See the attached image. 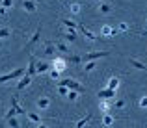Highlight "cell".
I'll return each instance as SVG.
<instances>
[{
	"label": "cell",
	"mask_w": 147,
	"mask_h": 128,
	"mask_svg": "<svg viewBox=\"0 0 147 128\" xmlns=\"http://www.w3.org/2000/svg\"><path fill=\"white\" fill-rule=\"evenodd\" d=\"M60 85H65V87L71 89V91H78V93H82V91H84V85L80 84V82H76V80H73V78L60 80Z\"/></svg>",
	"instance_id": "6da1fadb"
},
{
	"label": "cell",
	"mask_w": 147,
	"mask_h": 128,
	"mask_svg": "<svg viewBox=\"0 0 147 128\" xmlns=\"http://www.w3.org/2000/svg\"><path fill=\"white\" fill-rule=\"evenodd\" d=\"M90 121H91V115H86L84 119H80V121L76 123V126H75V128H84V125H88Z\"/></svg>",
	"instance_id": "ac0fdd59"
},
{
	"label": "cell",
	"mask_w": 147,
	"mask_h": 128,
	"mask_svg": "<svg viewBox=\"0 0 147 128\" xmlns=\"http://www.w3.org/2000/svg\"><path fill=\"white\" fill-rule=\"evenodd\" d=\"M0 15H6V7H2V6H0Z\"/></svg>",
	"instance_id": "d590c367"
},
{
	"label": "cell",
	"mask_w": 147,
	"mask_h": 128,
	"mask_svg": "<svg viewBox=\"0 0 147 128\" xmlns=\"http://www.w3.org/2000/svg\"><path fill=\"white\" fill-rule=\"evenodd\" d=\"M95 67H97V63H95V61H88V63L84 65V72H90V71H93Z\"/></svg>",
	"instance_id": "ffe728a7"
},
{
	"label": "cell",
	"mask_w": 147,
	"mask_h": 128,
	"mask_svg": "<svg viewBox=\"0 0 147 128\" xmlns=\"http://www.w3.org/2000/svg\"><path fill=\"white\" fill-rule=\"evenodd\" d=\"M58 93H60V95H67V93H69V89L65 87V85H60V87H58Z\"/></svg>",
	"instance_id": "f546056e"
},
{
	"label": "cell",
	"mask_w": 147,
	"mask_h": 128,
	"mask_svg": "<svg viewBox=\"0 0 147 128\" xmlns=\"http://www.w3.org/2000/svg\"><path fill=\"white\" fill-rule=\"evenodd\" d=\"M117 85H119V78H117V76H112V78L108 80V85H106V87L115 91V89H117Z\"/></svg>",
	"instance_id": "5bb4252c"
},
{
	"label": "cell",
	"mask_w": 147,
	"mask_h": 128,
	"mask_svg": "<svg viewBox=\"0 0 147 128\" xmlns=\"http://www.w3.org/2000/svg\"><path fill=\"white\" fill-rule=\"evenodd\" d=\"M54 46H56V50H60V52H69V48H67L65 43H54Z\"/></svg>",
	"instance_id": "44dd1931"
},
{
	"label": "cell",
	"mask_w": 147,
	"mask_h": 128,
	"mask_svg": "<svg viewBox=\"0 0 147 128\" xmlns=\"http://www.w3.org/2000/svg\"><path fill=\"white\" fill-rule=\"evenodd\" d=\"M22 7H24L26 11H36V2H34V0H24V2H22Z\"/></svg>",
	"instance_id": "9a60e30c"
},
{
	"label": "cell",
	"mask_w": 147,
	"mask_h": 128,
	"mask_svg": "<svg viewBox=\"0 0 147 128\" xmlns=\"http://www.w3.org/2000/svg\"><path fill=\"white\" fill-rule=\"evenodd\" d=\"M102 125H104V126H112V125H114V117H112L110 113H104V117H102Z\"/></svg>",
	"instance_id": "e0dca14e"
},
{
	"label": "cell",
	"mask_w": 147,
	"mask_h": 128,
	"mask_svg": "<svg viewBox=\"0 0 147 128\" xmlns=\"http://www.w3.org/2000/svg\"><path fill=\"white\" fill-rule=\"evenodd\" d=\"M80 11V4H71V13H78Z\"/></svg>",
	"instance_id": "4dcf8cb0"
},
{
	"label": "cell",
	"mask_w": 147,
	"mask_h": 128,
	"mask_svg": "<svg viewBox=\"0 0 147 128\" xmlns=\"http://www.w3.org/2000/svg\"><path fill=\"white\" fill-rule=\"evenodd\" d=\"M115 108H117V110L125 108V100H123V99H117V100H115Z\"/></svg>",
	"instance_id": "4316f807"
},
{
	"label": "cell",
	"mask_w": 147,
	"mask_h": 128,
	"mask_svg": "<svg viewBox=\"0 0 147 128\" xmlns=\"http://www.w3.org/2000/svg\"><path fill=\"white\" fill-rule=\"evenodd\" d=\"M26 74L28 76H36L37 74V63H36V56H32L30 58V61H28V67H26Z\"/></svg>",
	"instance_id": "5b68a950"
},
{
	"label": "cell",
	"mask_w": 147,
	"mask_h": 128,
	"mask_svg": "<svg viewBox=\"0 0 147 128\" xmlns=\"http://www.w3.org/2000/svg\"><path fill=\"white\" fill-rule=\"evenodd\" d=\"M45 71H50V63H37V72H45Z\"/></svg>",
	"instance_id": "d6986e66"
},
{
	"label": "cell",
	"mask_w": 147,
	"mask_h": 128,
	"mask_svg": "<svg viewBox=\"0 0 147 128\" xmlns=\"http://www.w3.org/2000/svg\"><path fill=\"white\" fill-rule=\"evenodd\" d=\"M60 74H61V72H58V71H54V69H50V76H52L54 80H58V78H60Z\"/></svg>",
	"instance_id": "1f68e13d"
},
{
	"label": "cell",
	"mask_w": 147,
	"mask_h": 128,
	"mask_svg": "<svg viewBox=\"0 0 147 128\" xmlns=\"http://www.w3.org/2000/svg\"><path fill=\"white\" fill-rule=\"evenodd\" d=\"M9 36V28H2L0 30V39H4V37Z\"/></svg>",
	"instance_id": "83f0119b"
},
{
	"label": "cell",
	"mask_w": 147,
	"mask_h": 128,
	"mask_svg": "<svg viewBox=\"0 0 147 128\" xmlns=\"http://www.w3.org/2000/svg\"><path fill=\"white\" fill-rule=\"evenodd\" d=\"M127 30H129V26H127V24H121V26H119V32H127Z\"/></svg>",
	"instance_id": "836d02e7"
},
{
	"label": "cell",
	"mask_w": 147,
	"mask_h": 128,
	"mask_svg": "<svg viewBox=\"0 0 147 128\" xmlns=\"http://www.w3.org/2000/svg\"><path fill=\"white\" fill-rule=\"evenodd\" d=\"M104 56H108V52H91V54H84L80 58H82V61H95V60L104 58Z\"/></svg>",
	"instance_id": "8992f818"
},
{
	"label": "cell",
	"mask_w": 147,
	"mask_h": 128,
	"mask_svg": "<svg viewBox=\"0 0 147 128\" xmlns=\"http://www.w3.org/2000/svg\"><path fill=\"white\" fill-rule=\"evenodd\" d=\"M61 24H63L65 28H69V30H78V22L69 21V19H61Z\"/></svg>",
	"instance_id": "7c38bea8"
},
{
	"label": "cell",
	"mask_w": 147,
	"mask_h": 128,
	"mask_svg": "<svg viewBox=\"0 0 147 128\" xmlns=\"http://www.w3.org/2000/svg\"><path fill=\"white\" fill-rule=\"evenodd\" d=\"M67 97H69V100H76V97H78V91H69Z\"/></svg>",
	"instance_id": "f1b7e54d"
},
{
	"label": "cell",
	"mask_w": 147,
	"mask_h": 128,
	"mask_svg": "<svg viewBox=\"0 0 147 128\" xmlns=\"http://www.w3.org/2000/svg\"><path fill=\"white\" fill-rule=\"evenodd\" d=\"M78 32L82 34V36L86 37V39H90V41H97V36H95L93 32H90V30H88L84 24H78Z\"/></svg>",
	"instance_id": "52a82bcc"
},
{
	"label": "cell",
	"mask_w": 147,
	"mask_h": 128,
	"mask_svg": "<svg viewBox=\"0 0 147 128\" xmlns=\"http://www.w3.org/2000/svg\"><path fill=\"white\" fill-rule=\"evenodd\" d=\"M0 48H2V39H0Z\"/></svg>",
	"instance_id": "8d00e7d4"
},
{
	"label": "cell",
	"mask_w": 147,
	"mask_h": 128,
	"mask_svg": "<svg viewBox=\"0 0 147 128\" xmlns=\"http://www.w3.org/2000/svg\"><path fill=\"white\" fill-rule=\"evenodd\" d=\"M95 2H100V0H95Z\"/></svg>",
	"instance_id": "74e56055"
},
{
	"label": "cell",
	"mask_w": 147,
	"mask_h": 128,
	"mask_svg": "<svg viewBox=\"0 0 147 128\" xmlns=\"http://www.w3.org/2000/svg\"><path fill=\"white\" fill-rule=\"evenodd\" d=\"M36 128H49V126L45 125V123H39V125H36Z\"/></svg>",
	"instance_id": "e575fe53"
},
{
	"label": "cell",
	"mask_w": 147,
	"mask_h": 128,
	"mask_svg": "<svg viewBox=\"0 0 147 128\" xmlns=\"http://www.w3.org/2000/svg\"><path fill=\"white\" fill-rule=\"evenodd\" d=\"M140 108H147V97H142V100H140Z\"/></svg>",
	"instance_id": "d6a6232c"
},
{
	"label": "cell",
	"mask_w": 147,
	"mask_h": 128,
	"mask_svg": "<svg viewBox=\"0 0 147 128\" xmlns=\"http://www.w3.org/2000/svg\"><path fill=\"white\" fill-rule=\"evenodd\" d=\"M39 39H41V28H37V30H36V34H34V37L28 41V45H26V50H28L30 46H34L37 41H39Z\"/></svg>",
	"instance_id": "30bf717a"
},
{
	"label": "cell",
	"mask_w": 147,
	"mask_h": 128,
	"mask_svg": "<svg viewBox=\"0 0 147 128\" xmlns=\"http://www.w3.org/2000/svg\"><path fill=\"white\" fill-rule=\"evenodd\" d=\"M49 106H50V99L49 97H41V99L37 100V108H39V110H47Z\"/></svg>",
	"instance_id": "8fae6325"
},
{
	"label": "cell",
	"mask_w": 147,
	"mask_h": 128,
	"mask_svg": "<svg viewBox=\"0 0 147 128\" xmlns=\"http://www.w3.org/2000/svg\"><path fill=\"white\" fill-rule=\"evenodd\" d=\"M99 11H100V13H110V11H112V6H108V4H100V6H99Z\"/></svg>",
	"instance_id": "7402d4cb"
},
{
	"label": "cell",
	"mask_w": 147,
	"mask_h": 128,
	"mask_svg": "<svg viewBox=\"0 0 147 128\" xmlns=\"http://www.w3.org/2000/svg\"><path fill=\"white\" fill-rule=\"evenodd\" d=\"M24 72H26V69H17V71H11V72H7V74H2L0 76V84H4V82H9V80H15V78H21V76H24Z\"/></svg>",
	"instance_id": "7a4b0ae2"
},
{
	"label": "cell",
	"mask_w": 147,
	"mask_h": 128,
	"mask_svg": "<svg viewBox=\"0 0 147 128\" xmlns=\"http://www.w3.org/2000/svg\"><path fill=\"white\" fill-rule=\"evenodd\" d=\"M99 110L102 111V113H110V104H108L106 100H100L99 102Z\"/></svg>",
	"instance_id": "2e32d148"
},
{
	"label": "cell",
	"mask_w": 147,
	"mask_h": 128,
	"mask_svg": "<svg viewBox=\"0 0 147 128\" xmlns=\"http://www.w3.org/2000/svg\"><path fill=\"white\" fill-rule=\"evenodd\" d=\"M7 123H9V126H11V128H19V121H17L15 117H11V119H9Z\"/></svg>",
	"instance_id": "484cf974"
},
{
	"label": "cell",
	"mask_w": 147,
	"mask_h": 128,
	"mask_svg": "<svg viewBox=\"0 0 147 128\" xmlns=\"http://www.w3.org/2000/svg\"><path fill=\"white\" fill-rule=\"evenodd\" d=\"M65 61H71V63H82V58H80V56H71V58H67Z\"/></svg>",
	"instance_id": "cb8c5ba5"
},
{
	"label": "cell",
	"mask_w": 147,
	"mask_h": 128,
	"mask_svg": "<svg viewBox=\"0 0 147 128\" xmlns=\"http://www.w3.org/2000/svg\"><path fill=\"white\" fill-rule=\"evenodd\" d=\"M97 97H99V100H110V99L115 97V91H114V89L104 87V89H100V91L97 93Z\"/></svg>",
	"instance_id": "277c9868"
},
{
	"label": "cell",
	"mask_w": 147,
	"mask_h": 128,
	"mask_svg": "<svg viewBox=\"0 0 147 128\" xmlns=\"http://www.w3.org/2000/svg\"><path fill=\"white\" fill-rule=\"evenodd\" d=\"M0 6L7 9V7H11V6H13V0H2V2H0Z\"/></svg>",
	"instance_id": "d4e9b609"
},
{
	"label": "cell",
	"mask_w": 147,
	"mask_h": 128,
	"mask_svg": "<svg viewBox=\"0 0 147 128\" xmlns=\"http://www.w3.org/2000/svg\"><path fill=\"white\" fill-rule=\"evenodd\" d=\"M54 48H56V46H54V43H45V54H52Z\"/></svg>",
	"instance_id": "603a6c76"
},
{
	"label": "cell",
	"mask_w": 147,
	"mask_h": 128,
	"mask_svg": "<svg viewBox=\"0 0 147 128\" xmlns=\"http://www.w3.org/2000/svg\"><path fill=\"white\" fill-rule=\"evenodd\" d=\"M30 82H32V76H28L24 72V76H21V80H19V84H17V91H22V89H24Z\"/></svg>",
	"instance_id": "ba28073f"
},
{
	"label": "cell",
	"mask_w": 147,
	"mask_h": 128,
	"mask_svg": "<svg viewBox=\"0 0 147 128\" xmlns=\"http://www.w3.org/2000/svg\"><path fill=\"white\" fill-rule=\"evenodd\" d=\"M65 67H67V61H65V58H54L52 63H50V69H54V71H58V72L65 71Z\"/></svg>",
	"instance_id": "3957f363"
},
{
	"label": "cell",
	"mask_w": 147,
	"mask_h": 128,
	"mask_svg": "<svg viewBox=\"0 0 147 128\" xmlns=\"http://www.w3.org/2000/svg\"><path fill=\"white\" fill-rule=\"evenodd\" d=\"M26 117H28V121L34 123V125H39V123H43V121H41V115L36 113V111H26Z\"/></svg>",
	"instance_id": "9c48e42d"
},
{
	"label": "cell",
	"mask_w": 147,
	"mask_h": 128,
	"mask_svg": "<svg viewBox=\"0 0 147 128\" xmlns=\"http://www.w3.org/2000/svg\"><path fill=\"white\" fill-rule=\"evenodd\" d=\"M129 63L134 65L136 69H140V71H147V65L142 63V61H138V60H134V58H129Z\"/></svg>",
	"instance_id": "4fadbf2b"
}]
</instances>
